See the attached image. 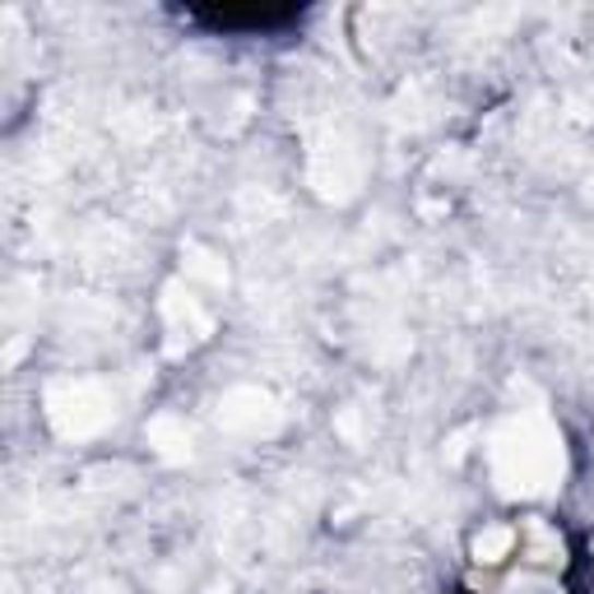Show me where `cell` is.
<instances>
[{
  "instance_id": "2",
  "label": "cell",
  "mask_w": 594,
  "mask_h": 594,
  "mask_svg": "<svg viewBox=\"0 0 594 594\" xmlns=\"http://www.w3.org/2000/svg\"><path fill=\"white\" fill-rule=\"evenodd\" d=\"M51 418L61 432H98V427L107 423V404L93 385H66V390H51Z\"/></svg>"
},
{
  "instance_id": "3",
  "label": "cell",
  "mask_w": 594,
  "mask_h": 594,
  "mask_svg": "<svg viewBox=\"0 0 594 594\" xmlns=\"http://www.w3.org/2000/svg\"><path fill=\"white\" fill-rule=\"evenodd\" d=\"M218 418H223V427H237V432H260V427L274 423V404H270V395H260V390H233V395L218 404Z\"/></svg>"
},
{
  "instance_id": "5",
  "label": "cell",
  "mask_w": 594,
  "mask_h": 594,
  "mask_svg": "<svg viewBox=\"0 0 594 594\" xmlns=\"http://www.w3.org/2000/svg\"><path fill=\"white\" fill-rule=\"evenodd\" d=\"M515 544V534L511 530H483L474 538V553H478V562H497V557H507Z\"/></svg>"
},
{
  "instance_id": "1",
  "label": "cell",
  "mask_w": 594,
  "mask_h": 594,
  "mask_svg": "<svg viewBox=\"0 0 594 594\" xmlns=\"http://www.w3.org/2000/svg\"><path fill=\"white\" fill-rule=\"evenodd\" d=\"M492 474L501 492H548L557 474H562V441L544 418H520L507 423L492 441Z\"/></svg>"
},
{
  "instance_id": "4",
  "label": "cell",
  "mask_w": 594,
  "mask_h": 594,
  "mask_svg": "<svg viewBox=\"0 0 594 594\" xmlns=\"http://www.w3.org/2000/svg\"><path fill=\"white\" fill-rule=\"evenodd\" d=\"M148 441H154L167 460H186V455H191V432H186L177 418H154V423H148Z\"/></svg>"
}]
</instances>
